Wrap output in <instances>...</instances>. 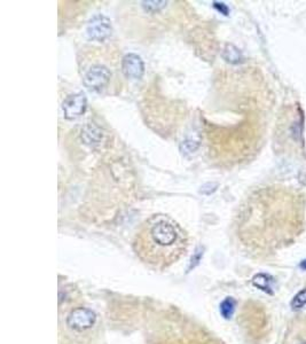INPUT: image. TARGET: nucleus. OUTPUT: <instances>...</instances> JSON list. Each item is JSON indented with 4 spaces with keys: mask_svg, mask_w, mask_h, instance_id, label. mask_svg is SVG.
Here are the masks:
<instances>
[{
    "mask_svg": "<svg viewBox=\"0 0 306 344\" xmlns=\"http://www.w3.org/2000/svg\"><path fill=\"white\" fill-rule=\"evenodd\" d=\"M234 310V302L231 298H227V300L221 304V313L225 315L226 318H228L230 315H232Z\"/></svg>",
    "mask_w": 306,
    "mask_h": 344,
    "instance_id": "9b49d317",
    "label": "nucleus"
},
{
    "mask_svg": "<svg viewBox=\"0 0 306 344\" xmlns=\"http://www.w3.org/2000/svg\"><path fill=\"white\" fill-rule=\"evenodd\" d=\"M188 248L187 232L167 215H152L135 233L133 250L143 264L154 270L170 268Z\"/></svg>",
    "mask_w": 306,
    "mask_h": 344,
    "instance_id": "f257e3e1",
    "label": "nucleus"
},
{
    "mask_svg": "<svg viewBox=\"0 0 306 344\" xmlns=\"http://www.w3.org/2000/svg\"><path fill=\"white\" fill-rule=\"evenodd\" d=\"M86 97L84 93H76L72 96H69L64 100L62 109H63L64 117L68 120H73V118L80 117L84 114L86 109Z\"/></svg>",
    "mask_w": 306,
    "mask_h": 344,
    "instance_id": "39448f33",
    "label": "nucleus"
},
{
    "mask_svg": "<svg viewBox=\"0 0 306 344\" xmlns=\"http://www.w3.org/2000/svg\"><path fill=\"white\" fill-rule=\"evenodd\" d=\"M122 71L127 78H141L144 72V64L141 57L133 53L124 56L122 61Z\"/></svg>",
    "mask_w": 306,
    "mask_h": 344,
    "instance_id": "423d86ee",
    "label": "nucleus"
},
{
    "mask_svg": "<svg viewBox=\"0 0 306 344\" xmlns=\"http://www.w3.org/2000/svg\"><path fill=\"white\" fill-rule=\"evenodd\" d=\"M306 305V288L301 289L291 301V308L293 310H299Z\"/></svg>",
    "mask_w": 306,
    "mask_h": 344,
    "instance_id": "9d476101",
    "label": "nucleus"
},
{
    "mask_svg": "<svg viewBox=\"0 0 306 344\" xmlns=\"http://www.w3.org/2000/svg\"><path fill=\"white\" fill-rule=\"evenodd\" d=\"M100 321L97 313L83 305L60 310L59 344H97Z\"/></svg>",
    "mask_w": 306,
    "mask_h": 344,
    "instance_id": "f03ea898",
    "label": "nucleus"
},
{
    "mask_svg": "<svg viewBox=\"0 0 306 344\" xmlns=\"http://www.w3.org/2000/svg\"><path fill=\"white\" fill-rule=\"evenodd\" d=\"M111 34V23L108 18L103 15H96L88 26V35L91 39L102 42Z\"/></svg>",
    "mask_w": 306,
    "mask_h": 344,
    "instance_id": "20e7f679",
    "label": "nucleus"
},
{
    "mask_svg": "<svg viewBox=\"0 0 306 344\" xmlns=\"http://www.w3.org/2000/svg\"><path fill=\"white\" fill-rule=\"evenodd\" d=\"M272 278L270 276H266V274H257L254 278V285L266 293L272 294Z\"/></svg>",
    "mask_w": 306,
    "mask_h": 344,
    "instance_id": "6e6552de",
    "label": "nucleus"
},
{
    "mask_svg": "<svg viewBox=\"0 0 306 344\" xmlns=\"http://www.w3.org/2000/svg\"><path fill=\"white\" fill-rule=\"evenodd\" d=\"M299 266H300L301 270H305V271H306V260H304L303 262H301Z\"/></svg>",
    "mask_w": 306,
    "mask_h": 344,
    "instance_id": "f8f14e48",
    "label": "nucleus"
},
{
    "mask_svg": "<svg viewBox=\"0 0 306 344\" xmlns=\"http://www.w3.org/2000/svg\"><path fill=\"white\" fill-rule=\"evenodd\" d=\"M225 59L232 63H239L242 59V54L237 47L233 46V45H227V47L225 48L224 52Z\"/></svg>",
    "mask_w": 306,
    "mask_h": 344,
    "instance_id": "1a4fd4ad",
    "label": "nucleus"
},
{
    "mask_svg": "<svg viewBox=\"0 0 306 344\" xmlns=\"http://www.w3.org/2000/svg\"><path fill=\"white\" fill-rule=\"evenodd\" d=\"M284 344H306V319L297 321L296 325L291 327Z\"/></svg>",
    "mask_w": 306,
    "mask_h": 344,
    "instance_id": "0eeeda50",
    "label": "nucleus"
},
{
    "mask_svg": "<svg viewBox=\"0 0 306 344\" xmlns=\"http://www.w3.org/2000/svg\"><path fill=\"white\" fill-rule=\"evenodd\" d=\"M110 70L106 65L97 64L93 65L92 68L89 69L88 72L84 76V84L86 88L94 91H99L105 88L110 80Z\"/></svg>",
    "mask_w": 306,
    "mask_h": 344,
    "instance_id": "7ed1b4c3",
    "label": "nucleus"
}]
</instances>
